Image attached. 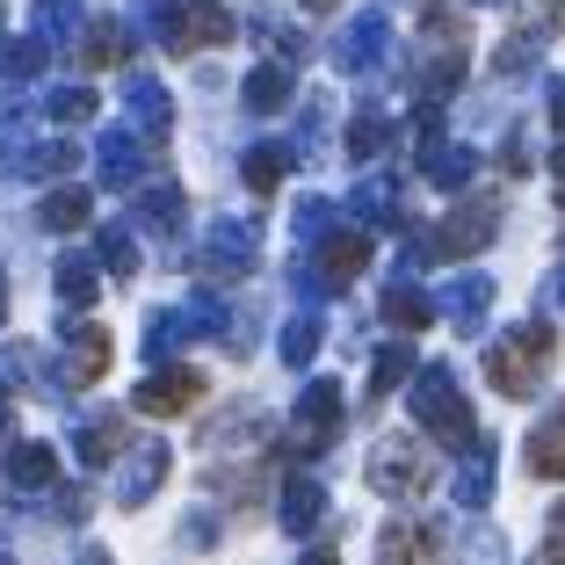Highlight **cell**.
<instances>
[{
  "label": "cell",
  "instance_id": "cell-1",
  "mask_svg": "<svg viewBox=\"0 0 565 565\" xmlns=\"http://www.w3.org/2000/svg\"><path fill=\"white\" fill-rule=\"evenodd\" d=\"M406 406H414V428L435 435V443H471V435H479L471 399H465V384H457L449 363H420L414 377H406Z\"/></svg>",
  "mask_w": 565,
  "mask_h": 565
},
{
  "label": "cell",
  "instance_id": "cell-2",
  "mask_svg": "<svg viewBox=\"0 0 565 565\" xmlns=\"http://www.w3.org/2000/svg\"><path fill=\"white\" fill-rule=\"evenodd\" d=\"M551 355H558L551 319H522L508 341H493V349H486V384H493V392H508V399H536V384H544Z\"/></svg>",
  "mask_w": 565,
  "mask_h": 565
},
{
  "label": "cell",
  "instance_id": "cell-3",
  "mask_svg": "<svg viewBox=\"0 0 565 565\" xmlns=\"http://www.w3.org/2000/svg\"><path fill=\"white\" fill-rule=\"evenodd\" d=\"M152 8V36H160L167 51H182V58H196V51H225L239 36V22L217 8V0H146Z\"/></svg>",
  "mask_w": 565,
  "mask_h": 565
},
{
  "label": "cell",
  "instance_id": "cell-4",
  "mask_svg": "<svg viewBox=\"0 0 565 565\" xmlns=\"http://www.w3.org/2000/svg\"><path fill=\"white\" fill-rule=\"evenodd\" d=\"M341 420H349L341 384H305L298 406H290V420H282V435H276V449L290 457V465H312V457H327V449H333Z\"/></svg>",
  "mask_w": 565,
  "mask_h": 565
},
{
  "label": "cell",
  "instance_id": "cell-5",
  "mask_svg": "<svg viewBox=\"0 0 565 565\" xmlns=\"http://www.w3.org/2000/svg\"><path fill=\"white\" fill-rule=\"evenodd\" d=\"M493 217H500V203L493 196H479V203H465V211H449L435 233H414V262H471V254H486L493 247Z\"/></svg>",
  "mask_w": 565,
  "mask_h": 565
},
{
  "label": "cell",
  "instance_id": "cell-6",
  "mask_svg": "<svg viewBox=\"0 0 565 565\" xmlns=\"http://www.w3.org/2000/svg\"><path fill=\"white\" fill-rule=\"evenodd\" d=\"M370 486L392 493V500H414V493L435 486V457L414 443V435H384V443L370 449Z\"/></svg>",
  "mask_w": 565,
  "mask_h": 565
},
{
  "label": "cell",
  "instance_id": "cell-7",
  "mask_svg": "<svg viewBox=\"0 0 565 565\" xmlns=\"http://www.w3.org/2000/svg\"><path fill=\"white\" fill-rule=\"evenodd\" d=\"M254 262H262V225L254 217H217L211 233H203V254H196L203 276L239 282V276H254Z\"/></svg>",
  "mask_w": 565,
  "mask_h": 565
},
{
  "label": "cell",
  "instance_id": "cell-8",
  "mask_svg": "<svg viewBox=\"0 0 565 565\" xmlns=\"http://www.w3.org/2000/svg\"><path fill=\"white\" fill-rule=\"evenodd\" d=\"M102 377H109V327H102V319H73L66 355H58V384H66V392H95Z\"/></svg>",
  "mask_w": 565,
  "mask_h": 565
},
{
  "label": "cell",
  "instance_id": "cell-9",
  "mask_svg": "<svg viewBox=\"0 0 565 565\" xmlns=\"http://www.w3.org/2000/svg\"><path fill=\"white\" fill-rule=\"evenodd\" d=\"M384 51H392V15H384V8H363L349 30L333 36V66L349 73V81H363V73L384 66Z\"/></svg>",
  "mask_w": 565,
  "mask_h": 565
},
{
  "label": "cell",
  "instance_id": "cell-10",
  "mask_svg": "<svg viewBox=\"0 0 565 565\" xmlns=\"http://www.w3.org/2000/svg\"><path fill=\"white\" fill-rule=\"evenodd\" d=\"M196 399H203V370H189V363H160V370H152V377L131 392V406H138V414H152V420L189 414Z\"/></svg>",
  "mask_w": 565,
  "mask_h": 565
},
{
  "label": "cell",
  "instance_id": "cell-11",
  "mask_svg": "<svg viewBox=\"0 0 565 565\" xmlns=\"http://www.w3.org/2000/svg\"><path fill=\"white\" fill-rule=\"evenodd\" d=\"M167 471H174V449L167 443H131L117 457V500L124 508H146V500L167 486Z\"/></svg>",
  "mask_w": 565,
  "mask_h": 565
},
{
  "label": "cell",
  "instance_id": "cell-12",
  "mask_svg": "<svg viewBox=\"0 0 565 565\" xmlns=\"http://www.w3.org/2000/svg\"><path fill=\"white\" fill-rule=\"evenodd\" d=\"M457 81H465V44H428L406 66V95L420 102V109H435L443 95H457Z\"/></svg>",
  "mask_w": 565,
  "mask_h": 565
},
{
  "label": "cell",
  "instance_id": "cell-13",
  "mask_svg": "<svg viewBox=\"0 0 565 565\" xmlns=\"http://www.w3.org/2000/svg\"><path fill=\"white\" fill-rule=\"evenodd\" d=\"M377 565H443V522L428 515H399L377 536Z\"/></svg>",
  "mask_w": 565,
  "mask_h": 565
},
{
  "label": "cell",
  "instance_id": "cell-14",
  "mask_svg": "<svg viewBox=\"0 0 565 565\" xmlns=\"http://www.w3.org/2000/svg\"><path fill=\"white\" fill-rule=\"evenodd\" d=\"M124 109H131V131L146 138V146L174 131V95H167L152 73H124Z\"/></svg>",
  "mask_w": 565,
  "mask_h": 565
},
{
  "label": "cell",
  "instance_id": "cell-15",
  "mask_svg": "<svg viewBox=\"0 0 565 565\" xmlns=\"http://www.w3.org/2000/svg\"><path fill=\"white\" fill-rule=\"evenodd\" d=\"M435 312H443L457 333H479V327H486V312H493V276H479V268L449 276V290L435 298Z\"/></svg>",
  "mask_w": 565,
  "mask_h": 565
},
{
  "label": "cell",
  "instance_id": "cell-16",
  "mask_svg": "<svg viewBox=\"0 0 565 565\" xmlns=\"http://www.w3.org/2000/svg\"><path fill=\"white\" fill-rule=\"evenodd\" d=\"M276 522H282V536H312L319 522H327V486H319L312 471H290L282 493H276Z\"/></svg>",
  "mask_w": 565,
  "mask_h": 565
},
{
  "label": "cell",
  "instance_id": "cell-17",
  "mask_svg": "<svg viewBox=\"0 0 565 565\" xmlns=\"http://www.w3.org/2000/svg\"><path fill=\"white\" fill-rule=\"evenodd\" d=\"M493 435H471L465 443V457H457V479H449V500H457V508H486V500H493Z\"/></svg>",
  "mask_w": 565,
  "mask_h": 565
},
{
  "label": "cell",
  "instance_id": "cell-18",
  "mask_svg": "<svg viewBox=\"0 0 565 565\" xmlns=\"http://www.w3.org/2000/svg\"><path fill=\"white\" fill-rule=\"evenodd\" d=\"M95 167H102V189H131L138 174H146V138H138L131 124H117V131H102V152H95Z\"/></svg>",
  "mask_w": 565,
  "mask_h": 565
},
{
  "label": "cell",
  "instance_id": "cell-19",
  "mask_svg": "<svg viewBox=\"0 0 565 565\" xmlns=\"http://www.w3.org/2000/svg\"><path fill=\"white\" fill-rule=\"evenodd\" d=\"M73 449H81L87 471H102V465H117L131 443H124V420L117 414H81V420H73Z\"/></svg>",
  "mask_w": 565,
  "mask_h": 565
},
{
  "label": "cell",
  "instance_id": "cell-20",
  "mask_svg": "<svg viewBox=\"0 0 565 565\" xmlns=\"http://www.w3.org/2000/svg\"><path fill=\"white\" fill-rule=\"evenodd\" d=\"M8 486H15V493H51V486H58V449L51 443H15L8 449Z\"/></svg>",
  "mask_w": 565,
  "mask_h": 565
},
{
  "label": "cell",
  "instance_id": "cell-21",
  "mask_svg": "<svg viewBox=\"0 0 565 565\" xmlns=\"http://www.w3.org/2000/svg\"><path fill=\"white\" fill-rule=\"evenodd\" d=\"M363 268H370V233H363V225H349V233H327V247H319V276H327L333 290H341L349 276H363Z\"/></svg>",
  "mask_w": 565,
  "mask_h": 565
},
{
  "label": "cell",
  "instance_id": "cell-22",
  "mask_svg": "<svg viewBox=\"0 0 565 565\" xmlns=\"http://www.w3.org/2000/svg\"><path fill=\"white\" fill-rule=\"evenodd\" d=\"M81 30H87V8L81 0H36V44L44 51H66V44H81Z\"/></svg>",
  "mask_w": 565,
  "mask_h": 565
},
{
  "label": "cell",
  "instance_id": "cell-23",
  "mask_svg": "<svg viewBox=\"0 0 565 565\" xmlns=\"http://www.w3.org/2000/svg\"><path fill=\"white\" fill-rule=\"evenodd\" d=\"M290 95H298V81H290V66H254L247 73V87H239V102H247L254 117H276V109H290Z\"/></svg>",
  "mask_w": 565,
  "mask_h": 565
},
{
  "label": "cell",
  "instance_id": "cell-24",
  "mask_svg": "<svg viewBox=\"0 0 565 565\" xmlns=\"http://www.w3.org/2000/svg\"><path fill=\"white\" fill-rule=\"evenodd\" d=\"M522 457H530V471H536V479H565V406H558L551 420H536V428H530Z\"/></svg>",
  "mask_w": 565,
  "mask_h": 565
},
{
  "label": "cell",
  "instance_id": "cell-25",
  "mask_svg": "<svg viewBox=\"0 0 565 565\" xmlns=\"http://www.w3.org/2000/svg\"><path fill=\"white\" fill-rule=\"evenodd\" d=\"M384 319H392V327L399 333H420V327H435V298L428 290H420V282H384Z\"/></svg>",
  "mask_w": 565,
  "mask_h": 565
},
{
  "label": "cell",
  "instance_id": "cell-26",
  "mask_svg": "<svg viewBox=\"0 0 565 565\" xmlns=\"http://www.w3.org/2000/svg\"><path fill=\"white\" fill-rule=\"evenodd\" d=\"M290 160H298V146H282V138H276V146H254L247 160H239V174H247L254 196H276V189L290 182Z\"/></svg>",
  "mask_w": 565,
  "mask_h": 565
},
{
  "label": "cell",
  "instance_id": "cell-27",
  "mask_svg": "<svg viewBox=\"0 0 565 565\" xmlns=\"http://www.w3.org/2000/svg\"><path fill=\"white\" fill-rule=\"evenodd\" d=\"M124 51H131V36H124V22L117 15H87V30H81V66H117Z\"/></svg>",
  "mask_w": 565,
  "mask_h": 565
},
{
  "label": "cell",
  "instance_id": "cell-28",
  "mask_svg": "<svg viewBox=\"0 0 565 565\" xmlns=\"http://www.w3.org/2000/svg\"><path fill=\"white\" fill-rule=\"evenodd\" d=\"M87 217H95V196H87V189H51V196L36 203V225H44V233H81Z\"/></svg>",
  "mask_w": 565,
  "mask_h": 565
},
{
  "label": "cell",
  "instance_id": "cell-29",
  "mask_svg": "<svg viewBox=\"0 0 565 565\" xmlns=\"http://www.w3.org/2000/svg\"><path fill=\"white\" fill-rule=\"evenodd\" d=\"M420 370V355H414V341H384L377 349V363H370V399H392L406 377Z\"/></svg>",
  "mask_w": 565,
  "mask_h": 565
},
{
  "label": "cell",
  "instance_id": "cell-30",
  "mask_svg": "<svg viewBox=\"0 0 565 565\" xmlns=\"http://www.w3.org/2000/svg\"><path fill=\"white\" fill-rule=\"evenodd\" d=\"M51 282H58V298H66V305H87L102 290V262H95V254H58Z\"/></svg>",
  "mask_w": 565,
  "mask_h": 565
},
{
  "label": "cell",
  "instance_id": "cell-31",
  "mask_svg": "<svg viewBox=\"0 0 565 565\" xmlns=\"http://www.w3.org/2000/svg\"><path fill=\"white\" fill-rule=\"evenodd\" d=\"M95 262L109 268L117 282H131L138 276V239H131V225H102V233H95Z\"/></svg>",
  "mask_w": 565,
  "mask_h": 565
},
{
  "label": "cell",
  "instance_id": "cell-32",
  "mask_svg": "<svg viewBox=\"0 0 565 565\" xmlns=\"http://www.w3.org/2000/svg\"><path fill=\"white\" fill-rule=\"evenodd\" d=\"M138 225H152V233H174V225H182V182L138 189Z\"/></svg>",
  "mask_w": 565,
  "mask_h": 565
},
{
  "label": "cell",
  "instance_id": "cell-33",
  "mask_svg": "<svg viewBox=\"0 0 565 565\" xmlns=\"http://www.w3.org/2000/svg\"><path fill=\"white\" fill-rule=\"evenodd\" d=\"M392 146V109H355V124H349V160H377V152Z\"/></svg>",
  "mask_w": 565,
  "mask_h": 565
},
{
  "label": "cell",
  "instance_id": "cell-34",
  "mask_svg": "<svg viewBox=\"0 0 565 565\" xmlns=\"http://www.w3.org/2000/svg\"><path fill=\"white\" fill-rule=\"evenodd\" d=\"M349 211L363 217V225H392V217H399V182H384V174H370V182L349 196Z\"/></svg>",
  "mask_w": 565,
  "mask_h": 565
},
{
  "label": "cell",
  "instance_id": "cell-35",
  "mask_svg": "<svg viewBox=\"0 0 565 565\" xmlns=\"http://www.w3.org/2000/svg\"><path fill=\"white\" fill-rule=\"evenodd\" d=\"M73 167H81V146H66V138H36L30 146V160H22V174H36V182H58V174H73Z\"/></svg>",
  "mask_w": 565,
  "mask_h": 565
},
{
  "label": "cell",
  "instance_id": "cell-36",
  "mask_svg": "<svg viewBox=\"0 0 565 565\" xmlns=\"http://www.w3.org/2000/svg\"><path fill=\"white\" fill-rule=\"evenodd\" d=\"M182 341H189V319H182V312H152V319H146V355H152V370L182 349Z\"/></svg>",
  "mask_w": 565,
  "mask_h": 565
},
{
  "label": "cell",
  "instance_id": "cell-37",
  "mask_svg": "<svg viewBox=\"0 0 565 565\" xmlns=\"http://www.w3.org/2000/svg\"><path fill=\"white\" fill-rule=\"evenodd\" d=\"M44 58H51V51L36 44V36H0V73H8V81H30V73H44Z\"/></svg>",
  "mask_w": 565,
  "mask_h": 565
},
{
  "label": "cell",
  "instance_id": "cell-38",
  "mask_svg": "<svg viewBox=\"0 0 565 565\" xmlns=\"http://www.w3.org/2000/svg\"><path fill=\"white\" fill-rule=\"evenodd\" d=\"M182 319H189V333H203V341H217V333L233 327V312H225V298H217V290H196V298L182 305Z\"/></svg>",
  "mask_w": 565,
  "mask_h": 565
},
{
  "label": "cell",
  "instance_id": "cell-39",
  "mask_svg": "<svg viewBox=\"0 0 565 565\" xmlns=\"http://www.w3.org/2000/svg\"><path fill=\"white\" fill-rule=\"evenodd\" d=\"M95 109H102L95 87H51V95H44V117H51V124H87Z\"/></svg>",
  "mask_w": 565,
  "mask_h": 565
},
{
  "label": "cell",
  "instance_id": "cell-40",
  "mask_svg": "<svg viewBox=\"0 0 565 565\" xmlns=\"http://www.w3.org/2000/svg\"><path fill=\"white\" fill-rule=\"evenodd\" d=\"M471 167H479V152H471V146H443V152L428 160V182H435V189H465Z\"/></svg>",
  "mask_w": 565,
  "mask_h": 565
},
{
  "label": "cell",
  "instance_id": "cell-41",
  "mask_svg": "<svg viewBox=\"0 0 565 565\" xmlns=\"http://www.w3.org/2000/svg\"><path fill=\"white\" fill-rule=\"evenodd\" d=\"M312 355H319V319H312V312H298L290 327H282V363H290V370H305Z\"/></svg>",
  "mask_w": 565,
  "mask_h": 565
},
{
  "label": "cell",
  "instance_id": "cell-42",
  "mask_svg": "<svg viewBox=\"0 0 565 565\" xmlns=\"http://www.w3.org/2000/svg\"><path fill=\"white\" fill-rule=\"evenodd\" d=\"M420 30H428V44H465V15H457L449 0H428V8H420Z\"/></svg>",
  "mask_w": 565,
  "mask_h": 565
},
{
  "label": "cell",
  "instance_id": "cell-43",
  "mask_svg": "<svg viewBox=\"0 0 565 565\" xmlns=\"http://www.w3.org/2000/svg\"><path fill=\"white\" fill-rule=\"evenodd\" d=\"M493 66H500V81H522V73L536 66V30H522V36H508V44L493 51Z\"/></svg>",
  "mask_w": 565,
  "mask_h": 565
},
{
  "label": "cell",
  "instance_id": "cell-44",
  "mask_svg": "<svg viewBox=\"0 0 565 565\" xmlns=\"http://www.w3.org/2000/svg\"><path fill=\"white\" fill-rule=\"evenodd\" d=\"M0 363H8V377H15V384H44V355H36L30 341H8Z\"/></svg>",
  "mask_w": 565,
  "mask_h": 565
},
{
  "label": "cell",
  "instance_id": "cell-45",
  "mask_svg": "<svg viewBox=\"0 0 565 565\" xmlns=\"http://www.w3.org/2000/svg\"><path fill=\"white\" fill-rule=\"evenodd\" d=\"M327 233V196H305L298 203V239H319Z\"/></svg>",
  "mask_w": 565,
  "mask_h": 565
},
{
  "label": "cell",
  "instance_id": "cell-46",
  "mask_svg": "<svg viewBox=\"0 0 565 565\" xmlns=\"http://www.w3.org/2000/svg\"><path fill=\"white\" fill-rule=\"evenodd\" d=\"M544 102H551V124H558V138H565V73H551V87H544Z\"/></svg>",
  "mask_w": 565,
  "mask_h": 565
},
{
  "label": "cell",
  "instance_id": "cell-47",
  "mask_svg": "<svg viewBox=\"0 0 565 565\" xmlns=\"http://www.w3.org/2000/svg\"><path fill=\"white\" fill-rule=\"evenodd\" d=\"M290 282H298V298H327V290H333V282L319 276V268H298V276H290Z\"/></svg>",
  "mask_w": 565,
  "mask_h": 565
},
{
  "label": "cell",
  "instance_id": "cell-48",
  "mask_svg": "<svg viewBox=\"0 0 565 565\" xmlns=\"http://www.w3.org/2000/svg\"><path fill=\"white\" fill-rule=\"evenodd\" d=\"M544 305H551V312H565V262L551 268V282H544Z\"/></svg>",
  "mask_w": 565,
  "mask_h": 565
},
{
  "label": "cell",
  "instance_id": "cell-49",
  "mask_svg": "<svg viewBox=\"0 0 565 565\" xmlns=\"http://www.w3.org/2000/svg\"><path fill=\"white\" fill-rule=\"evenodd\" d=\"M544 551H565V500L551 508V536H544Z\"/></svg>",
  "mask_w": 565,
  "mask_h": 565
},
{
  "label": "cell",
  "instance_id": "cell-50",
  "mask_svg": "<svg viewBox=\"0 0 565 565\" xmlns=\"http://www.w3.org/2000/svg\"><path fill=\"white\" fill-rule=\"evenodd\" d=\"M544 22L558 30V22H565V0H544Z\"/></svg>",
  "mask_w": 565,
  "mask_h": 565
},
{
  "label": "cell",
  "instance_id": "cell-51",
  "mask_svg": "<svg viewBox=\"0 0 565 565\" xmlns=\"http://www.w3.org/2000/svg\"><path fill=\"white\" fill-rule=\"evenodd\" d=\"M298 565H341V558H333V551H305Z\"/></svg>",
  "mask_w": 565,
  "mask_h": 565
},
{
  "label": "cell",
  "instance_id": "cell-52",
  "mask_svg": "<svg viewBox=\"0 0 565 565\" xmlns=\"http://www.w3.org/2000/svg\"><path fill=\"white\" fill-rule=\"evenodd\" d=\"M551 174H558V182H565V138H558V152H551Z\"/></svg>",
  "mask_w": 565,
  "mask_h": 565
},
{
  "label": "cell",
  "instance_id": "cell-53",
  "mask_svg": "<svg viewBox=\"0 0 565 565\" xmlns=\"http://www.w3.org/2000/svg\"><path fill=\"white\" fill-rule=\"evenodd\" d=\"M0 319H8V282H0Z\"/></svg>",
  "mask_w": 565,
  "mask_h": 565
},
{
  "label": "cell",
  "instance_id": "cell-54",
  "mask_svg": "<svg viewBox=\"0 0 565 565\" xmlns=\"http://www.w3.org/2000/svg\"><path fill=\"white\" fill-rule=\"evenodd\" d=\"M471 8H508V0H471Z\"/></svg>",
  "mask_w": 565,
  "mask_h": 565
},
{
  "label": "cell",
  "instance_id": "cell-55",
  "mask_svg": "<svg viewBox=\"0 0 565 565\" xmlns=\"http://www.w3.org/2000/svg\"><path fill=\"white\" fill-rule=\"evenodd\" d=\"M305 8H333V0H305Z\"/></svg>",
  "mask_w": 565,
  "mask_h": 565
},
{
  "label": "cell",
  "instance_id": "cell-56",
  "mask_svg": "<svg viewBox=\"0 0 565 565\" xmlns=\"http://www.w3.org/2000/svg\"><path fill=\"white\" fill-rule=\"evenodd\" d=\"M558 211H565V182H558Z\"/></svg>",
  "mask_w": 565,
  "mask_h": 565
},
{
  "label": "cell",
  "instance_id": "cell-57",
  "mask_svg": "<svg viewBox=\"0 0 565 565\" xmlns=\"http://www.w3.org/2000/svg\"><path fill=\"white\" fill-rule=\"evenodd\" d=\"M0 565H15V558H8V551H0Z\"/></svg>",
  "mask_w": 565,
  "mask_h": 565
},
{
  "label": "cell",
  "instance_id": "cell-58",
  "mask_svg": "<svg viewBox=\"0 0 565 565\" xmlns=\"http://www.w3.org/2000/svg\"><path fill=\"white\" fill-rule=\"evenodd\" d=\"M536 565H544V558H536Z\"/></svg>",
  "mask_w": 565,
  "mask_h": 565
}]
</instances>
